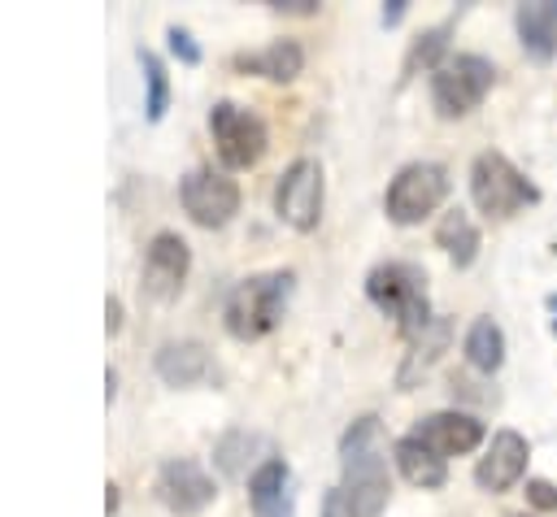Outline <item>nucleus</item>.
I'll return each mask as SVG.
<instances>
[{
  "label": "nucleus",
  "instance_id": "1",
  "mask_svg": "<svg viewBox=\"0 0 557 517\" xmlns=\"http://www.w3.org/2000/svg\"><path fill=\"white\" fill-rule=\"evenodd\" d=\"M339 513L344 517H383L392 495V469H387V434L374 413L348 421L339 434Z\"/></svg>",
  "mask_w": 557,
  "mask_h": 517
},
{
  "label": "nucleus",
  "instance_id": "2",
  "mask_svg": "<svg viewBox=\"0 0 557 517\" xmlns=\"http://www.w3.org/2000/svg\"><path fill=\"white\" fill-rule=\"evenodd\" d=\"M366 295H370V304L383 317H392L400 339H418L435 321L431 300H426V274L413 261H383V265H374L366 274Z\"/></svg>",
  "mask_w": 557,
  "mask_h": 517
},
{
  "label": "nucleus",
  "instance_id": "3",
  "mask_svg": "<svg viewBox=\"0 0 557 517\" xmlns=\"http://www.w3.org/2000/svg\"><path fill=\"white\" fill-rule=\"evenodd\" d=\"M296 274L292 269H270V274H248L231 287L226 304H222V321L235 339H261L283 321V308L292 300Z\"/></svg>",
  "mask_w": 557,
  "mask_h": 517
},
{
  "label": "nucleus",
  "instance_id": "4",
  "mask_svg": "<svg viewBox=\"0 0 557 517\" xmlns=\"http://www.w3.org/2000/svg\"><path fill=\"white\" fill-rule=\"evenodd\" d=\"M470 200H474V209H479L483 217L509 222V217H518L522 209L540 204V187H535L505 152L487 148V152H479V156L470 161Z\"/></svg>",
  "mask_w": 557,
  "mask_h": 517
},
{
  "label": "nucleus",
  "instance_id": "5",
  "mask_svg": "<svg viewBox=\"0 0 557 517\" xmlns=\"http://www.w3.org/2000/svg\"><path fill=\"white\" fill-rule=\"evenodd\" d=\"M496 83V65L479 52H457V56H444L435 70H431V104L444 122H457L466 113H474L487 91Z\"/></svg>",
  "mask_w": 557,
  "mask_h": 517
},
{
  "label": "nucleus",
  "instance_id": "6",
  "mask_svg": "<svg viewBox=\"0 0 557 517\" xmlns=\"http://www.w3.org/2000/svg\"><path fill=\"white\" fill-rule=\"evenodd\" d=\"M448 187H453V178H448V169L440 161H409L387 182L383 213L396 226H418L422 217H431L448 200Z\"/></svg>",
  "mask_w": 557,
  "mask_h": 517
},
{
  "label": "nucleus",
  "instance_id": "7",
  "mask_svg": "<svg viewBox=\"0 0 557 517\" xmlns=\"http://www.w3.org/2000/svg\"><path fill=\"white\" fill-rule=\"evenodd\" d=\"M209 135H213V148H218V156H222L226 169L257 165L265 156V143H270L265 122L252 109L235 104V100H218L209 109Z\"/></svg>",
  "mask_w": 557,
  "mask_h": 517
},
{
  "label": "nucleus",
  "instance_id": "8",
  "mask_svg": "<svg viewBox=\"0 0 557 517\" xmlns=\"http://www.w3.org/2000/svg\"><path fill=\"white\" fill-rule=\"evenodd\" d=\"M322 200H326V182H322V165L313 156H296L274 182V213H278V222H287L300 235L318 230Z\"/></svg>",
  "mask_w": 557,
  "mask_h": 517
},
{
  "label": "nucleus",
  "instance_id": "9",
  "mask_svg": "<svg viewBox=\"0 0 557 517\" xmlns=\"http://www.w3.org/2000/svg\"><path fill=\"white\" fill-rule=\"evenodd\" d=\"M178 204L183 213L205 226V230H222L235 213H239V182L218 174V169H187L178 182Z\"/></svg>",
  "mask_w": 557,
  "mask_h": 517
},
{
  "label": "nucleus",
  "instance_id": "10",
  "mask_svg": "<svg viewBox=\"0 0 557 517\" xmlns=\"http://www.w3.org/2000/svg\"><path fill=\"white\" fill-rule=\"evenodd\" d=\"M409 439H418L422 447H431L440 461L448 456H466L474 452L483 439H487V426L474 417V413H461V408H444V413H426L409 426Z\"/></svg>",
  "mask_w": 557,
  "mask_h": 517
},
{
  "label": "nucleus",
  "instance_id": "11",
  "mask_svg": "<svg viewBox=\"0 0 557 517\" xmlns=\"http://www.w3.org/2000/svg\"><path fill=\"white\" fill-rule=\"evenodd\" d=\"M187 269H191V248L183 235L174 230H157L148 239V252H144V291L152 300H174L187 282Z\"/></svg>",
  "mask_w": 557,
  "mask_h": 517
},
{
  "label": "nucleus",
  "instance_id": "12",
  "mask_svg": "<svg viewBox=\"0 0 557 517\" xmlns=\"http://www.w3.org/2000/svg\"><path fill=\"white\" fill-rule=\"evenodd\" d=\"M213 495H218L213 478H209L196 461H187V456H174V461H165V465L157 469V500H161L174 517H196V513H205V508L213 504Z\"/></svg>",
  "mask_w": 557,
  "mask_h": 517
},
{
  "label": "nucleus",
  "instance_id": "13",
  "mask_svg": "<svg viewBox=\"0 0 557 517\" xmlns=\"http://www.w3.org/2000/svg\"><path fill=\"white\" fill-rule=\"evenodd\" d=\"M527 461H531V443H527L518 430H509V426L496 430L492 443H487V452H483L479 465H474V482H479V491L500 495V491L518 487L522 474H527Z\"/></svg>",
  "mask_w": 557,
  "mask_h": 517
},
{
  "label": "nucleus",
  "instance_id": "14",
  "mask_svg": "<svg viewBox=\"0 0 557 517\" xmlns=\"http://www.w3.org/2000/svg\"><path fill=\"white\" fill-rule=\"evenodd\" d=\"M248 508L252 517H296V482L283 456H270L248 474Z\"/></svg>",
  "mask_w": 557,
  "mask_h": 517
},
{
  "label": "nucleus",
  "instance_id": "15",
  "mask_svg": "<svg viewBox=\"0 0 557 517\" xmlns=\"http://www.w3.org/2000/svg\"><path fill=\"white\" fill-rule=\"evenodd\" d=\"M157 378L165 387H196V382H209L213 378V356L205 343L196 339H174V343H161L157 348Z\"/></svg>",
  "mask_w": 557,
  "mask_h": 517
},
{
  "label": "nucleus",
  "instance_id": "16",
  "mask_svg": "<svg viewBox=\"0 0 557 517\" xmlns=\"http://www.w3.org/2000/svg\"><path fill=\"white\" fill-rule=\"evenodd\" d=\"M513 26H518V43L531 61L548 65L557 56V0H535V4H518L513 9Z\"/></svg>",
  "mask_w": 557,
  "mask_h": 517
},
{
  "label": "nucleus",
  "instance_id": "17",
  "mask_svg": "<svg viewBox=\"0 0 557 517\" xmlns=\"http://www.w3.org/2000/svg\"><path fill=\"white\" fill-rule=\"evenodd\" d=\"M231 65L239 74H257V78H270V83H292L305 70V48L296 39H270L257 52H239Z\"/></svg>",
  "mask_w": 557,
  "mask_h": 517
},
{
  "label": "nucleus",
  "instance_id": "18",
  "mask_svg": "<svg viewBox=\"0 0 557 517\" xmlns=\"http://www.w3.org/2000/svg\"><path fill=\"white\" fill-rule=\"evenodd\" d=\"M270 443H265V434H257V430H226L222 439H218V447H213V465L226 474V478H244L248 474V465L257 469V465H265L270 456Z\"/></svg>",
  "mask_w": 557,
  "mask_h": 517
},
{
  "label": "nucleus",
  "instance_id": "19",
  "mask_svg": "<svg viewBox=\"0 0 557 517\" xmlns=\"http://www.w3.org/2000/svg\"><path fill=\"white\" fill-rule=\"evenodd\" d=\"M392 461H396V469L405 474V482H413V487H422V491H435V487L448 482V461H440L431 447H422V443L409 439V434L392 443Z\"/></svg>",
  "mask_w": 557,
  "mask_h": 517
},
{
  "label": "nucleus",
  "instance_id": "20",
  "mask_svg": "<svg viewBox=\"0 0 557 517\" xmlns=\"http://www.w3.org/2000/svg\"><path fill=\"white\" fill-rule=\"evenodd\" d=\"M479 226L470 222V213H461V209H448L444 217H440V226H435V248H444V256L457 265V269H470L474 265V256H479Z\"/></svg>",
  "mask_w": 557,
  "mask_h": 517
},
{
  "label": "nucleus",
  "instance_id": "21",
  "mask_svg": "<svg viewBox=\"0 0 557 517\" xmlns=\"http://www.w3.org/2000/svg\"><path fill=\"white\" fill-rule=\"evenodd\" d=\"M461 352H466V365L474 374H496L505 365V330L492 317H474L470 330H466Z\"/></svg>",
  "mask_w": 557,
  "mask_h": 517
},
{
  "label": "nucleus",
  "instance_id": "22",
  "mask_svg": "<svg viewBox=\"0 0 557 517\" xmlns=\"http://www.w3.org/2000/svg\"><path fill=\"white\" fill-rule=\"evenodd\" d=\"M448 35H453V22H440V26L422 30V35L409 43V52H405L400 78H413L418 70H426V74H431V70L444 61V52H448Z\"/></svg>",
  "mask_w": 557,
  "mask_h": 517
},
{
  "label": "nucleus",
  "instance_id": "23",
  "mask_svg": "<svg viewBox=\"0 0 557 517\" xmlns=\"http://www.w3.org/2000/svg\"><path fill=\"white\" fill-rule=\"evenodd\" d=\"M135 56H139L144 87H148V96H144V117H148V122H161V117H165V104H170V78H165V65H161L157 52H148V48H139Z\"/></svg>",
  "mask_w": 557,
  "mask_h": 517
},
{
  "label": "nucleus",
  "instance_id": "24",
  "mask_svg": "<svg viewBox=\"0 0 557 517\" xmlns=\"http://www.w3.org/2000/svg\"><path fill=\"white\" fill-rule=\"evenodd\" d=\"M444 348H448V321L435 317L418 339H409V361H405V369H400V382H413V374L426 369Z\"/></svg>",
  "mask_w": 557,
  "mask_h": 517
},
{
  "label": "nucleus",
  "instance_id": "25",
  "mask_svg": "<svg viewBox=\"0 0 557 517\" xmlns=\"http://www.w3.org/2000/svg\"><path fill=\"white\" fill-rule=\"evenodd\" d=\"M527 504L540 513H557V482L548 478H527Z\"/></svg>",
  "mask_w": 557,
  "mask_h": 517
},
{
  "label": "nucleus",
  "instance_id": "26",
  "mask_svg": "<svg viewBox=\"0 0 557 517\" xmlns=\"http://www.w3.org/2000/svg\"><path fill=\"white\" fill-rule=\"evenodd\" d=\"M165 39H170V52H174L183 65H196V61H200V48H196L191 30H183V26H170V30H165Z\"/></svg>",
  "mask_w": 557,
  "mask_h": 517
},
{
  "label": "nucleus",
  "instance_id": "27",
  "mask_svg": "<svg viewBox=\"0 0 557 517\" xmlns=\"http://www.w3.org/2000/svg\"><path fill=\"white\" fill-rule=\"evenodd\" d=\"M274 13H318V0H270Z\"/></svg>",
  "mask_w": 557,
  "mask_h": 517
},
{
  "label": "nucleus",
  "instance_id": "28",
  "mask_svg": "<svg viewBox=\"0 0 557 517\" xmlns=\"http://www.w3.org/2000/svg\"><path fill=\"white\" fill-rule=\"evenodd\" d=\"M104 326H109V335H117V330H122V300H117V295H109V300H104Z\"/></svg>",
  "mask_w": 557,
  "mask_h": 517
},
{
  "label": "nucleus",
  "instance_id": "29",
  "mask_svg": "<svg viewBox=\"0 0 557 517\" xmlns=\"http://www.w3.org/2000/svg\"><path fill=\"white\" fill-rule=\"evenodd\" d=\"M405 17V0H387V9H383V26H396Z\"/></svg>",
  "mask_w": 557,
  "mask_h": 517
},
{
  "label": "nucleus",
  "instance_id": "30",
  "mask_svg": "<svg viewBox=\"0 0 557 517\" xmlns=\"http://www.w3.org/2000/svg\"><path fill=\"white\" fill-rule=\"evenodd\" d=\"M544 308H548V326H553V335H557V291L544 295Z\"/></svg>",
  "mask_w": 557,
  "mask_h": 517
},
{
  "label": "nucleus",
  "instance_id": "31",
  "mask_svg": "<svg viewBox=\"0 0 557 517\" xmlns=\"http://www.w3.org/2000/svg\"><path fill=\"white\" fill-rule=\"evenodd\" d=\"M322 517H344V513H339V495H335V491L322 500Z\"/></svg>",
  "mask_w": 557,
  "mask_h": 517
},
{
  "label": "nucleus",
  "instance_id": "32",
  "mask_svg": "<svg viewBox=\"0 0 557 517\" xmlns=\"http://www.w3.org/2000/svg\"><path fill=\"white\" fill-rule=\"evenodd\" d=\"M104 513H117V487L113 482L104 487Z\"/></svg>",
  "mask_w": 557,
  "mask_h": 517
},
{
  "label": "nucleus",
  "instance_id": "33",
  "mask_svg": "<svg viewBox=\"0 0 557 517\" xmlns=\"http://www.w3.org/2000/svg\"><path fill=\"white\" fill-rule=\"evenodd\" d=\"M113 391H117V374H113V369H104V395L113 400Z\"/></svg>",
  "mask_w": 557,
  "mask_h": 517
},
{
  "label": "nucleus",
  "instance_id": "34",
  "mask_svg": "<svg viewBox=\"0 0 557 517\" xmlns=\"http://www.w3.org/2000/svg\"><path fill=\"white\" fill-rule=\"evenodd\" d=\"M509 517H527V513H509Z\"/></svg>",
  "mask_w": 557,
  "mask_h": 517
}]
</instances>
